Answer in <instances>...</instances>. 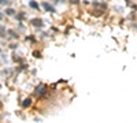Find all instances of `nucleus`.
<instances>
[{
	"instance_id": "2",
	"label": "nucleus",
	"mask_w": 137,
	"mask_h": 123,
	"mask_svg": "<svg viewBox=\"0 0 137 123\" xmlns=\"http://www.w3.org/2000/svg\"><path fill=\"white\" fill-rule=\"evenodd\" d=\"M43 5H44V8H45L47 11H51V12H55V10H53V7H51V5H50L48 3H43Z\"/></svg>"
},
{
	"instance_id": "5",
	"label": "nucleus",
	"mask_w": 137,
	"mask_h": 123,
	"mask_svg": "<svg viewBox=\"0 0 137 123\" xmlns=\"http://www.w3.org/2000/svg\"><path fill=\"white\" fill-rule=\"evenodd\" d=\"M6 14H7V15H14L15 11L13 8H7V10H6Z\"/></svg>"
},
{
	"instance_id": "3",
	"label": "nucleus",
	"mask_w": 137,
	"mask_h": 123,
	"mask_svg": "<svg viewBox=\"0 0 137 123\" xmlns=\"http://www.w3.org/2000/svg\"><path fill=\"white\" fill-rule=\"evenodd\" d=\"M32 23L34 25V26H41V25H43V21L41 19H33Z\"/></svg>"
},
{
	"instance_id": "8",
	"label": "nucleus",
	"mask_w": 137,
	"mask_h": 123,
	"mask_svg": "<svg viewBox=\"0 0 137 123\" xmlns=\"http://www.w3.org/2000/svg\"><path fill=\"white\" fill-rule=\"evenodd\" d=\"M8 0H0V4H7Z\"/></svg>"
},
{
	"instance_id": "6",
	"label": "nucleus",
	"mask_w": 137,
	"mask_h": 123,
	"mask_svg": "<svg viewBox=\"0 0 137 123\" xmlns=\"http://www.w3.org/2000/svg\"><path fill=\"white\" fill-rule=\"evenodd\" d=\"M30 7L32 8H39V4L36 3V2H30Z\"/></svg>"
},
{
	"instance_id": "9",
	"label": "nucleus",
	"mask_w": 137,
	"mask_h": 123,
	"mask_svg": "<svg viewBox=\"0 0 137 123\" xmlns=\"http://www.w3.org/2000/svg\"><path fill=\"white\" fill-rule=\"evenodd\" d=\"M70 3H73V4H77V3H78V0H70Z\"/></svg>"
},
{
	"instance_id": "1",
	"label": "nucleus",
	"mask_w": 137,
	"mask_h": 123,
	"mask_svg": "<svg viewBox=\"0 0 137 123\" xmlns=\"http://www.w3.org/2000/svg\"><path fill=\"white\" fill-rule=\"evenodd\" d=\"M45 90H47V89H45V86H44V85H40L39 88L36 89V93H37L39 96H41V94H44V93H45Z\"/></svg>"
},
{
	"instance_id": "4",
	"label": "nucleus",
	"mask_w": 137,
	"mask_h": 123,
	"mask_svg": "<svg viewBox=\"0 0 137 123\" xmlns=\"http://www.w3.org/2000/svg\"><path fill=\"white\" fill-rule=\"evenodd\" d=\"M30 104H32V100H30V98H26V100L22 103V105H23V107H29Z\"/></svg>"
},
{
	"instance_id": "7",
	"label": "nucleus",
	"mask_w": 137,
	"mask_h": 123,
	"mask_svg": "<svg viewBox=\"0 0 137 123\" xmlns=\"http://www.w3.org/2000/svg\"><path fill=\"white\" fill-rule=\"evenodd\" d=\"M8 33H10L11 36H13V37H18V34H15V33L13 32V30H10V32H8Z\"/></svg>"
}]
</instances>
